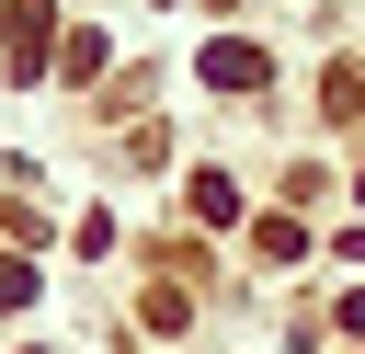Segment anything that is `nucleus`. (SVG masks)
Instances as JSON below:
<instances>
[{"mask_svg":"<svg viewBox=\"0 0 365 354\" xmlns=\"http://www.w3.org/2000/svg\"><path fill=\"white\" fill-rule=\"evenodd\" d=\"M182 194H194V217H240V183H228V171H194Z\"/></svg>","mask_w":365,"mask_h":354,"instance_id":"nucleus-2","label":"nucleus"},{"mask_svg":"<svg viewBox=\"0 0 365 354\" xmlns=\"http://www.w3.org/2000/svg\"><path fill=\"white\" fill-rule=\"evenodd\" d=\"M251 251H262V263H297V251H308V228H297V217H262V228H251Z\"/></svg>","mask_w":365,"mask_h":354,"instance_id":"nucleus-3","label":"nucleus"},{"mask_svg":"<svg viewBox=\"0 0 365 354\" xmlns=\"http://www.w3.org/2000/svg\"><path fill=\"white\" fill-rule=\"evenodd\" d=\"M23 297H34V263H11V251H0V308H23Z\"/></svg>","mask_w":365,"mask_h":354,"instance_id":"nucleus-4","label":"nucleus"},{"mask_svg":"<svg viewBox=\"0 0 365 354\" xmlns=\"http://www.w3.org/2000/svg\"><path fill=\"white\" fill-rule=\"evenodd\" d=\"M331 331H354V343H365V285H354V297L331 308Z\"/></svg>","mask_w":365,"mask_h":354,"instance_id":"nucleus-5","label":"nucleus"},{"mask_svg":"<svg viewBox=\"0 0 365 354\" xmlns=\"http://www.w3.org/2000/svg\"><path fill=\"white\" fill-rule=\"evenodd\" d=\"M205 80H217V91H251V80H274V57H262L251 34H217V46H205Z\"/></svg>","mask_w":365,"mask_h":354,"instance_id":"nucleus-1","label":"nucleus"}]
</instances>
